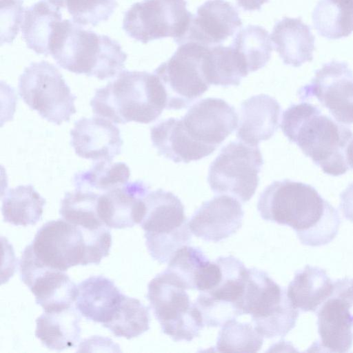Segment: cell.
<instances>
[{"label": "cell", "instance_id": "1", "mask_svg": "<svg viewBox=\"0 0 353 353\" xmlns=\"http://www.w3.org/2000/svg\"><path fill=\"white\" fill-rule=\"evenodd\" d=\"M257 210L264 220L292 228L300 242L311 247L330 243L341 225L338 211L314 188L290 179L267 186Z\"/></svg>", "mask_w": 353, "mask_h": 353}, {"label": "cell", "instance_id": "2", "mask_svg": "<svg viewBox=\"0 0 353 353\" xmlns=\"http://www.w3.org/2000/svg\"><path fill=\"white\" fill-rule=\"evenodd\" d=\"M281 128L324 173L337 176L348 170L345 150L353 132L316 106L306 102L291 105L283 113Z\"/></svg>", "mask_w": 353, "mask_h": 353}, {"label": "cell", "instance_id": "3", "mask_svg": "<svg viewBox=\"0 0 353 353\" xmlns=\"http://www.w3.org/2000/svg\"><path fill=\"white\" fill-rule=\"evenodd\" d=\"M50 52L62 68L100 80L118 75L127 59L118 41L84 29L69 19L58 23Z\"/></svg>", "mask_w": 353, "mask_h": 353}, {"label": "cell", "instance_id": "4", "mask_svg": "<svg viewBox=\"0 0 353 353\" xmlns=\"http://www.w3.org/2000/svg\"><path fill=\"white\" fill-rule=\"evenodd\" d=\"M166 94L159 78L145 71H121L90 101L94 114L115 123H150L166 108Z\"/></svg>", "mask_w": 353, "mask_h": 353}, {"label": "cell", "instance_id": "5", "mask_svg": "<svg viewBox=\"0 0 353 353\" xmlns=\"http://www.w3.org/2000/svg\"><path fill=\"white\" fill-rule=\"evenodd\" d=\"M144 201L145 212L140 224L145 245L154 260L166 263L191 241L184 206L176 195L162 189L149 192Z\"/></svg>", "mask_w": 353, "mask_h": 353}, {"label": "cell", "instance_id": "6", "mask_svg": "<svg viewBox=\"0 0 353 353\" xmlns=\"http://www.w3.org/2000/svg\"><path fill=\"white\" fill-rule=\"evenodd\" d=\"M242 308L243 314L251 315L256 331L267 339L285 336L299 316L287 291L256 268L248 269Z\"/></svg>", "mask_w": 353, "mask_h": 353}, {"label": "cell", "instance_id": "7", "mask_svg": "<svg viewBox=\"0 0 353 353\" xmlns=\"http://www.w3.org/2000/svg\"><path fill=\"white\" fill-rule=\"evenodd\" d=\"M185 290L167 270L148 286L147 298L162 332L175 342L191 341L205 325L199 310Z\"/></svg>", "mask_w": 353, "mask_h": 353}, {"label": "cell", "instance_id": "8", "mask_svg": "<svg viewBox=\"0 0 353 353\" xmlns=\"http://www.w3.org/2000/svg\"><path fill=\"white\" fill-rule=\"evenodd\" d=\"M209 47L192 41L181 44L155 69L166 94L165 109L185 108L208 90L205 61Z\"/></svg>", "mask_w": 353, "mask_h": 353}, {"label": "cell", "instance_id": "9", "mask_svg": "<svg viewBox=\"0 0 353 353\" xmlns=\"http://www.w3.org/2000/svg\"><path fill=\"white\" fill-rule=\"evenodd\" d=\"M19 94L31 109L57 125L68 122L76 112L77 97L53 64L41 61L26 67L19 78Z\"/></svg>", "mask_w": 353, "mask_h": 353}, {"label": "cell", "instance_id": "10", "mask_svg": "<svg viewBox=\"0 0 353 353\" xmlns=\"http://www.w3.org/2000/svg\"><path fill=\"white\" fill-rule=\"evenodd\" d=\"M263 159L259 146L231 141L210 165L208 182L216 194L248 202L259 185Z\"/></svg>", "mask_w": 353, "mask_h": 353}, {"label": "cell", "instance_id": "11", "mask_svg": "<svg viewBox=\"0 0 353 353\" xmlns=\"http://www.w3.org/2000/svg\"><path fill=\"white\" fill-rule=\"evenodd\" d=\"M185 0H143L125 13L123 29L131 38L147 43L165 37L174 38L179 45L192 14Z\"/></svg>", "mask_w": 353, "mask_h": 353}, {"label": "cell", "instance_id": "12", "mask_svg": "<svg viewBox=\"0 0 353 353\" xmlns=\"http://www.w3.org/2000/svg\"><path fill=\"white\" fill-rule=\"evenodd\" d=\"M216 260L221 268V279L210 290L200 292L194 302L208 327L223 326L243 314L242 303L248 269L232 255Z\"/></svg>", "mask_w": 353, "mask_h": 353}, {"label": "cell", "instance_id": "13", "mask_svg": "<svg viewBox=\"0 0 353 353\" xmlns=\"http://www.w3.org/2000/svg\"><path fill=\"white\" fill-rule=\"evenodd\" d=\"M30 245L37 260L52 269L65 272L75 265L90 264L82 229L64 219L43 224Z\"/></svg>", "mask_w": 353, "mask_h": 353}, {"label": "cell", "instance_id": "14", "mask_svg": "<svg viewBox=\"0 0 353 353\" xmlns=\"http://www.w3.org/2000/svg\"><path fill=\"white\" fill-rule=\"evenodd\" d=\"M298 95L301 100L315 97L336 121L353 123V72L347 63L334 60L325 63Z\"/></svg>", "mask_w": 353, "mask_h": 353}, {"label": "cell", "instance_id": "15", "mask_svg": "<svg viewBox=\"0 0 353 353\" xmlns=\"http://www.w3.org/2000/svg\"><path fill=\"white\" fill-rule=\"evenodd\" d=\"M21 281L31 290L37 304L44 312H54L72 306L77 285L63 271L43 265L35 257L30 244L23 250L20 261Z\"/></svg>", "mask_w": 353, "mask_h": 353}, {"label": "cell", "instance_id": "16", "mask_svg": "<svg viewBox=\"0 0 353 353\" xmlns=\"http://www.w3.org/2000/svg\"><path fill=\"white\" fill-rule=\"evenodd\" d=\"M350 281L347 278L336 281L333 294L317 310L320 345L328 352H347L352 346Z\"/></svg>", "mask_w": 353, "mask_h": 353}, {"label": "cell", "instance_id": "17", "mask_svg": "<svg viewBox=\"0 0 353 353\" xmlns=\"http://www.w3.org/2000/svg\"><path fill=\"white\" fill-rule=\"evenodd\" d=\"M238 119L234 108L225 101L208 97L193 104L181 119L193 140L217 148L237 128Z\"/></svg>", "mask_w": 353, "mask_h": 353}, {"label": "cell", "instance_id": "18", "mask_svg": "<svg viewBox=\"0 0 353 353\" xmlns=\"http://www.w3.org/2000/svg\"><path fill=\"white\" fill-rule=\"evenodd\" d=\"M242 26L236 8L226 0H208L192 14L179 45L196 42L206 46L220 45Z\"/></svg>", "mask_w": 353, "mask_h": 353}, {"label": "cell", "instance_id": "19", "mask_svg": "<svg viewBox=\"0 0 353 353\" xmlns=\"http://www.w3.org/2000/svg\"><path fill=\"white\" fill-rule=\"evenodd\" d=\"M244 212L239 201L228 195L204 202L188 221L192 233L207 241L219 242L234 234L241 227Z\"/></svg>", "mask_w": 353, "mask_h": 353}, {"label": "cell", "instance_id": "20", "mask_svg": "<svg viewBox=\"0 0 353 353\" xmlns=\"http://www.w3.org/2000/svg\"><path fill=\"white\" fill-rule=\"evenodd\" d=\"M149 187L142 181L128 182L99 195L97 213L110 228L123 229L141 223Z\"/></svg>", "mask_w": 353, "mask_h": 353}, {"label": "cell", "instance_id": "21", "mask_svg": "<svg viewBox=\"0 0 353 353\" xmlns=\"http://www.w3.org/2000/svg\"><path fill=\"white\" fill-rule=\"evenodd\" d=\"M71 145L80 157L112 161L121 152L123 140L119 128L105 118H81L70 130Z\"/></svg>", "mask_w": 353, "mask_h": 353}, {"label": "cell", "instance_id": "22", "mask_svg": "<svg viewBox=\"0 0 353 353\" xmlns=\"http://www.w3.org/2000/svg\"><path fill=\"white\" fill-rule=\"evenodd\" d=\"M281 110L279 102L268 94H260L245 99L241 105L237 138L253 146L270 139L279 128Z\"/></svg>", "mask_w": 353, "mask_h": 353}, {"label": "cell", "instance_id": "23", "mask_svg": "<svg viewBox=\"0 0 353 353\" xmlns=\"http://www.w3.org/2000/svg\"><path fill=\"white\" fill-rule=\"evenodd\" d=\"M186 290L204 292L214 287L221 277L216 261L210 262L199 248L184 245L176 251L166 269Z\"/></svg>", "mask_w": 353, "mask_h": 353}, {"label": "cell", "instance_id": "24", "mask_svg": "<svg viewBox=\"0 0 353 353\" xmlns=\"http://www.w3.org/2000/svg\"><path fill=\"white\" fill-rule=\"evenodd\" d=\"M150 138L158 153L175 163L199 161L216 149L193 140L181 119L169 118L157 123L150 129Z\"/></svg>", "mask_w": 353, "mask_h": 353}, {"label": "cell", "instance_id": "25", "mask_svg": "<svg viewBox=\"0 0 353 353\" xmlns=\"http://www.w3.org/2000/svg\"><path fill=\"white\" fill-rule=\"evenodd\" d=\"M123 294L103 276H92L77 285L75 307L86 319L102 325L116 312Z\"/></svg>", "mask_w": 353, "mask_h": 353}, {"label": "cell", "instance_id": "26", "mask_svg": "<svg viewBox=\"0 0 353 353\" xmlns=\"http://www.w3.org/2000/svg\"><path fill=\"white\" fill-rule=\"evenodd\" d=\"M271 40L285 65L295 68L312 61L315 38L310 26L301 17H284L272 30Z\"/></svg>", "mask_w": 353, "mask_h": 353}, {"label": "cell", "instance_id": "27", "mask_svg": "<svg viewBox=\"0 0 353 353\" xmlns=\"http://www.w3.org/2000/svg\"><path fill=\"white\" fill-rule=\"evenodd\" d=\"M334 282L325 270L307 265L297 271L287 289L293 306L302 312H316L333 294Z\"/></svg>", "mask_w": 353, "mask_h": 353}, {"label": "cell", "instance_id": "28", "mask_svg": "<svg viewBox=\"0 0 353 353\" xmlns=\"http://www.w3.org/2000/svg\"><path fill=\"white\" fill-rule=\"evenodd\" d=\"M81 317L72 305L59 311L44 312L36 320L35 336L48 348L62 351L73 347L81 334Z\"/></svg>", "mask_w": 353, "mask_h": 353}, {"label": "cell", "instance_id": "29", "mask_svg": "<svg viewBox=\"0 0 353 353\" xmlns=\"http://www.w3.org/2000/svg\"><path fill=\"white\" fill-rule=\"evenodd\" d=\"M61 21L60 8L46 0H41L27 8L21 25L22 35L27 47L37 54H50V42Z\"/></svg>", "mask_w": 353, "mask_h": 353}, {"label": "cell", "instance_id": "30", "mask_svg": "<svg viewBox=\"0 0 353 353\" xmlns=\"http://www.w3.org/2000/svg\"><path fill=\"white\" fill-rule=\"evenodd\" d=\"M46 203L30 184L10 188L2 199L3 220L14 225H34L41 219Z\"/></svg>", "mask_w": 353, "mask_h": 353}, {"label": "cell", "instance_id": "31", "mask_svg": "<svg viewBox=\"0 0 353 353\" xmlns=\"http://www.w3.org/2000/svg\"><path fill=\"white\" fill-rule=\"evenodd\" d=\"M205 73L211 85H239L249 72L240 55L231 46L209 47L205 62Z\"/></svg>", "mask_w": 353, "mask_h": 353}, {"label": "cell", "instance_id": "32", "mask_svg": "<svg viewBox=\"0 0 353 353\" xmlns=\"http://www.w3.org/2000/svg\"><path fill=\"white\" fill-rule=\"evenodd\" d=\"M268 32L262 26L249 25L236 34L231 46L240 55L249 72L264 67L271 58L272 46Z\"/></svg>", "mask_w": 353, "mask_h": 353}, {"label": "cell", "instance_id": "33", "mask_svg": "<svg viewBox=\"0 0 353 353\" xmlns=\"http://www.w3.org/2000/svg\"><path fill=\"white\" fill-rule=\"evenodd\" d=\"M318 33L328 39L347 37L353 32V8L334 0H320L312 12Z\"/></svg>", "mask_w": 353, "mask_h": 353}, {"label": "cell", "instance_id": "34", "mask_svg": "<svg viewBox=\"0 0 353 353\" xmlns=\"http://www.w3.org/2000/svg\"><path fill=\"white\" fill-rule=\"evenodd\" d=\"M118 337H137L150 329L148 307L139 300L123 294L120 304L110 321L102 325Z\"/></svg>", "mask_w": 353, "mask_h": 353}, {"label": "cell", "instance_id": "35", "mask_svg": "<svg viewBox=\"0 0 353 353\" xmlns=\"http://www.w3.org/2000/svg\"><path fill=\"white\" fill-rule=\"evenodd\" d=\"M99 194L85 190L65 193L61 201L59 214L66 221L88 230H97L106 225L97 213Z\"/></svg>", "mask_w": 353, "mask_h": 353}, {"label": "cell", "instance_id": "36", "mask_svg": "<svg viewBox=\"0 0 353 353\" xmlns=\"http://www.w3.org/2000/svg\"><path fill=\"white\" fill-rule=\"evenodd\" d=\"M130 176V168L125 163L102 160L90 169L75 174L73 182L77 190L106 192L128 183Z\"/></svg>", "mask_w": 353, "mask_h": 353}, {"label": "cell", "instance_id": "37", "mask_svg": "<svg viewBox=\"0 0 353 353\" xmlns=\"http://www.w3.org/2000/svg\"><path fill=\"white\" fill-rule=\"evenodd\" d=\"M263 336L251 324L236 319L222 326L216 342L218 352H257L262 347Z\"/></svg>", "mask_w": 353, "mask_h": 353}, {"label": "cell", "instance_id": "38", "mask_svg": "<svg viewBox=\"0 0 353 353\" xmlns=\"http://www.w3.org/2000/svg\"><path fill=\"white\" fill-rule=\"evenodd\" d=\"M116 0H65V7L72 21L80 26H95L113 14Z\"/></svg>", "mask_w": 353, "mask_h": 353}, {"label": "cell", "instance_id": "39", "mask_svg": "<svg viewBox=\"0 0 353 353\" xmlns=\"http://www.w3.org/2000/svg\"><path fill=\"white\" fill-rule=\"evenodd\" d=\"M23 0H1V44L11 43L23 23Z\"/></svg>", "mask_w": 353, "mask_h": 353}, {"label": "cell", "instance_id": "40", "mask_svg": "<svg viewBox=\"0 0 353 353\" xmlns=\"http://www.w3.org/2000/svg\"><path fill=\"white\" fill-rule=\"evenodd\" d=\"M341 208L344 217L353 223V183L341 194Z\"/></svg>", "mask_w": 353, "mask_h": 353}, {"label": "cell", "instance_id": "41", "mask_svg": "<svg viewBox=\"0 0 353 353\" xmlns=\"http://www.w3.org/2000/svg\"><path fill=\"white\" fill-rule=\"evenodd\" d=\"M269 0H236L237 5L245 11L260 10Z\"/></svg>", "mask_w": 353, "mask_h": 353}, {"label": "cell", "instance_id": "42", "mask_svg": "<svg viewBox=\"0 0 353 353\" xmlns=\"http://www.w3.org/2000/svg\"><path fill=\"white\" fill-rule=\"evenodd\" d=\"M347 163L353 169V139H351L345 150Z\"/></svg>", "mask_w": 353, "mask_h": 353}, {"label": "cell", "instance_id": "43", "mask_svg": "<svg viewBox=\"0 0 353 353\" xmlns=\"http://www.w3.org/2000/svg\"><path fill=\"white\" fill-rule=\"evenodd\" d=\"M345 6L353 8V0H335Z\"/></svg>", "mask_w": 353, "mask_h": 353}, {"label": "cell", "instance_id": "44", "mask_svg": "<svg viewBox=\"0 0 353 353\" xmlns=\"http://www.w3.org/2000/svg\"><path fill=\"white\" fill-rule=\"evenodd\" d=\"M350 290H351V294H352V299L353 301V279H351V281H350Z\"/></svg>", "mask_w": 353, "mask_h": 353}]
</instances>
